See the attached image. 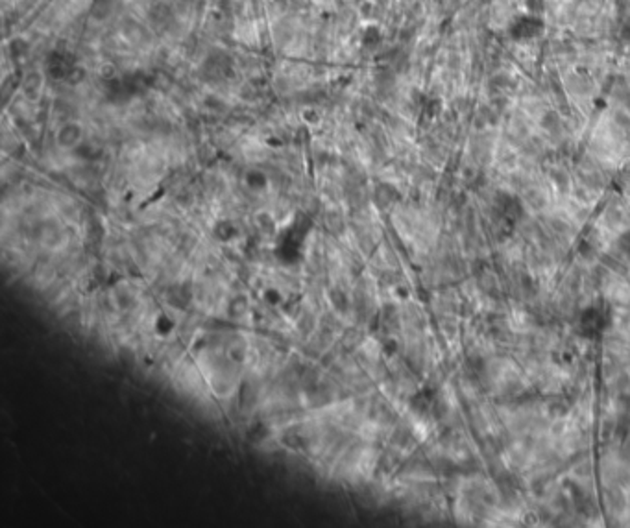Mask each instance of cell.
<instances>
[{
  "label": "cell",
  "mask_w": 630,
  "mask_h": 528,
  "mask_svg": "<svg viewBox=\"0 0 630 528\" xmlns=\"http://www.w3.org/2000/svg\"><path fill=\"white\" fill-rule=\"evenodd\" d=\"M80 137H82V128L72 122V124H67L60 129V133H58V143L63 148H72V146H76Z\"/></svg>",
  "instance_id": "6da1fadb"
},
{
  "label": "cell",
  "mask_w": 630,
  "mask_h": 528,
  "mask_svg": "<svg viewBox=\"0 0 630 528\" xmlns=\"http://www.w3.org/2000/svg\"><path fill=\"white\" fill-rule=\"evenodd\" d=\"M98 74H100V78H104V80H113V78H117V67L113 63H104L100 67V69H98Z\"/></svg>",
  "instance_id": "7a4b0ae2"
}]
</instances>
